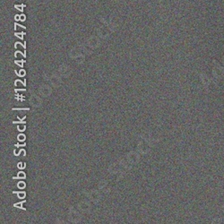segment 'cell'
Returning <instances> with one entry per match:
<instances>
[{"mask_svg":"<svg viewBox=\"0 0 224 224\" xmlns=\"http://www.w3.org/2000/svg\"><path fill=\"white\" fill-rule=\"evenodd\" d=\"M25 118H26V116L23 117L22 119H20V117H18V119H20V121H13V124H26L25 122Z\"/></svg>","mask_w":224,"mask_h":224,"instance_id":"1","label":"cell"},{"mask_svg":"<svg viewBox=\"0 0 224 224\" xmlns=\"http://www.w3.org/2000/svg\"><path fill=\"white\" fill-rule=\"evenodd\" d=\"M24 202H26V201H22V202H20V203H18V204H15V205H14V207H17V206H19V208H20V209H23V210H26V209L23 207V204Z\"/></svg>","mask_w":224,"mask_h":224,"instance_id":"2","label":"cell"},{"mask_svg":"<svg viewBox=\"0 0 224 224\" xmlns=\"http://www.w3.org/2000/svg\"><path fill=\"white\" fill-rule=\"evenodd\" d=\"M13 110H29V108H13Z\"/></svg>","mask_w":224,"mask_h":224,"instance_id":"3","label":"cell"},{"mask_svg":"<svg viewBox=\"0 0 224 224\" xmlns=\"http://www.w3.org/2000/svg\"><path fill=\"white\" fill-rule=\"evenodd\" d=\"M24 34H25L24 32H21V33H16L15 35H16V37H19L20 39H23V37L22 35H24Z\"/></svg>","mask_w":224,"mask_h":224,"instance_id":"4","label":"cell"},{"mask_svg":"<svg viewBox=\"0 0 224 224\" xmlns=\"http://www.w3.org/2000/svg\"><path fill=\"white\" fill-rule=\"evenodd\" d=\"M15 63H16V64H19V65H20L21 67H23V63H24V60H22V61H16Z\"/></svg>","mask_w":224,"mask_h":224,"instance_id":"5","label":"cell"},{"mask_svg":"<svg viewBox=\"0 0 224 224\" xmlns=\"http://www.w3.org/2000/svg\"><path fill=\"white\" fill-rule=\"evenodd\" d=\"M15 91H16V93H17V92H23V91H25V89H18V90L16 89Z\"/></svg>","mask_w":224,"mask_h":224,"instance_id":"6","label":"cell"},{"mask_svg":"<svg viewBox=\"0 0 224 224\" xmlns=\"http://www.w3.org/2000/svg\"><path fill=\"white\" fill-rule=\"evenodd\" d=\"M16 147H21V146H26V144H16Z\"/></svg>","mask_w":224,"mask_h":224,"instance_id":"7","label":"cell"},{"mask_svg":"<svg viewBox=\"0 0 224 224\" xmlns=\"http://www.w3.org/2000/svg\"><path fill=\"white\" fill-rule=\"evenodd\" d=\"M13 194H26L25 192H16V191H13Z\"/></svg>","mask_w":224,"mask_h":224,"instance_id":"8","label":"cell"}]
</instances>
